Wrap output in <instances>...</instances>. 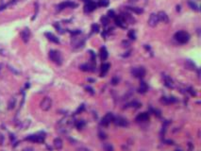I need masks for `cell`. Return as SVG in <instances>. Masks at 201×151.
<instances>
[{"instance_id": "83f0119b", "label": "cell", "mask_w": 201, "mask_h": 151, "mask_svg": "<svg viewBox=\"0 0 201 151\" xmlns=\"http://www.w3.org/2000/svg\"><path fill=\"white\" fill-rule=\"evenodd\" d=\"M103 149H104V151H114L112 144H109V143L104 144V146H103Z\"/></svg>"}, {"instance_id": "f546056e", "label": "cell", "mask_w": 201, "mask_h": 151, "mask_svg": "<svg viewBox=\"0 0 201 151\" xmlns=\"http://www.w3.org/2000/svg\"><path fill=\"white\" fill-rule=\"evenodd\" d=\"M110 3V0H99L98 1V6L100 7H107Z\"/></svg>"}, {"instance_id": "e575fe53", "label": "cell", "mask_w": 201, "mask_h": 151, "mask_svg": "<svg viewBox=\"0 0 201 151\" xmlns=\"http://www.w3.org/2000/svg\"><path fill=\"white\" fill-rule=\"evenodd\" d=\"M129 105H131V107H133V108H140V106H141V104L139 103V102H137V101L131 102V103L129 104Z\"/></svg>"}, {"instance_id": "4dcf8cb0", "label": "cell", "mask_w": 201, "mask_h": 151, "mask_svg": "<svg viewBox=\"0 0 201 151\" xmlns=\"http://www.w3.org/2000/svg\"><path fill=\"white\" fill-rule=\"evenodd\" d=\"M101 23H102L103 26H104V27H106V26L109 24V17H108V16H102V17H101Z\"/></svg>"}, {"instance_id": "1f68e13d", "label": "cell", "mask_w": 201, "mask_h": 151, "mask_svg": "<svg viewBox=\"0 0 201 151\" xmlns=\"http://www.w3.org/2000/svg\"><path fill=\"white\" fill-rule=\"evenodd\" d=\"M15 98L12 97L11 100H9V110H11V109H13L14 108V106H15Z\"/></svg>"}, {"instance_id": "ab89813d", "label": "cell", "mask_w": 201, "mask_h": 151, "mask_svg": "<svg viewBox=\"0 0 201 151\" xmlns=\"http://www.w3.org/2000/svg\"><path fill=\"white\" fill-rule=\"evenodd\" d=\"M83 110H84V105H81V106H80V107H79V109H77V113H79V111L81 112Z\"/></svg>"}, {"instance_id": "b9f144b4", "label": "cell", "mask_w": 201, "mask_h": 151, "mask_svg": "<svg viewBox=\"0 0 201 151\" xmlns=\"http://www.w3.org/2000/svg\"><path fill=\"white\" fill-rule=\"evenodd\" d=\"M194 91V90L192 89V88H190V93H191V95H196V92H193Z\"/></svg>"}, {"instance_id": "9a60e30c", "label": "cell", "mask_w": 201, "mask_h": 151, "mask_svg": "<svg viewBox=\"0 0 201 151\" xmlns=\"http://www.w3.org/2000/svg\"><path fill=\"white\" fill-rule=\"evenodd\" d=\"M157 15H158L159 21H161V22H163V23H168V22H169L168 15L165 13L164 11H160Z\"/></svg>"}, {"instance_id": "f6af8a7d", "label": "cell", "mask_w": 201, "mask_h": 151, "mask_svg": "<svg viewBox=\"0 0 201 151\" xmlns=\"http://www.w3.org/2000/svg\"><path fill=\"white\" fill-rule=\"evenodd\" d=\"M0 67H1V65H0Z\"/></svg>"}, {"instance_id": "3957f363", "label": "cell", "mask_w": 201, "mask_h": 151, "mask_svg": "<svg viewBox=\"0 0 201 151\" xmlns=\"http://www.w3.org/2000/svg\"><path fill=\"white\" fill-rule=\"evenodd\" d=\"M131 74L135 78H144L145 76V69L144 67H134L131 69Z\"/></svg>"}, {"instance_id": "d6986e66", "label": "cell", "mask_w": 201, "mask_h": 151, "mask_svg": "<svg viewBox=\"0 0 201 151\" xmlns=\"http://www.w3.org/2000/svg\"><path fill=\"white\" fill-rule=\"evenodd\" d=\"M148 87H147V84L145 83V81H142L140 83V86H139V89H138V92L140 94H145L147 92Z\"/></svg>"}, {"instance_id": "ba28073f", "label": "cell", "mask_w": 201, "mask_h": 151, "mask_svg": "<svg viewBox=\"0 0 201 151\" xmlns=\"http://www.w3.org/2000/svg\"><path fill=\"white\" fill-rule=\"evenodd\" d=\"M26 140L31 141V142L35 143H43L44 141V136H42L40 134H33V135H30L26 138Z\"/></svg>"}, {"instance_id": "6da1fadb", "label": "cell", "mask_w": 201, "mask_h": 151, "mask_svg": "<svg viewBox=\"0 0 201 151\" xmlns=\"http://www.w3.org/2000/svg\"><path fill=\"white\" fill-rule=\"evenodd\" d=\"M174 38H175V40H176L177 42H179V44H186L190 40V35L186 31L179 30L175 34Z\"/></svg>"}, {"instance_id": "4fadbf2b", "label": "cell", "mask_w": 201, "mask_h": 151, "mask_svg": "<svg viewBox=\"0 0 201 151\" xmlns=\"http://www.w3.org/2000/svg\"><path fill=\"white\" fill-rule=\"evenodd\" d=\"M21 38L24 43H28L30 41V30H28V28H24L21 32Z\"/></svg>"}, {"instance_id": "836d02e7", "label": "cell", "mask_w": 201, "mask_h": 151, "mask_svg": "<svg viewBox=\"0 0 201 151\" xmlns=\"http://www.w3.org/2000/svg\"><path fill=\"white\" fill-rule=\"evenodd\" d=\"M90 54H91V60H92V62L95 64V53L93 52V51L91 50Z\"/></svg>"}, {"instance_id": "4316f807", "label": "cell", "mask_w": 201, "mask_h": 151, "mask_svg": "<svg viewBox=\"0 0 201 151\" xmlns=\"http://www.w3.org/2000/svg\"><path fill=\"white\" fill-rule=\"evenodd\" d=\"M75 125H76V128H77V130H82V128L86 126V123L83 120H79V121L76 122V124Z\"/></svg>"}, {"instance_id": "60d3db41", "label": "cell", "mask_w": 201, "mask_h": 151, "mask_svg": "<svg viewBox=\"0 0 201 151\" xmlns=\"http://www.w3.org/2000/svg\"><path fill=\"white\" fill-rule=\"evenodd\" d=\"M86 90H87V91H88L89 93H91V94H92V95L95 94V92H93V90L92 88H91V87H86Z\"/></svg>"}, {"instance_id": "484cf974", "label": "cell", "mask_w": 201, "mask_h": 151, "mask_svg": "<svg viewBox=\"0 0 201 151\" xmlns=\"http://www.w3.org/2000/svg\"><path fill=\"white\" fill-rule=\"evenodd\" d=\"M185 66H186V68H188L189 70H194V69L196 68V64H194V63L192 62V60H186Z\"/></svg>"}, {"instance_id": "ac0fdd59", "label": "cell", "mask_w": 201, "mask_h": 151, "mask_svg": "<svg viewBox=\"0 0 201 151\" xmlns=\"http://www.w3.org/2000/svg\"><path fill=\"white\" fill-rule=\"evenodd\" d=\"M163 80H164V84H165L166 87H168V88H173L174 87V82H173V80L171 79L170 77L163 76Z\"/></svg>"}, {"instance_id": "ffe728a7", "label": "cell", "mask_w": 201, "mask_h": 151, "mask_svg": "<svg viewBox=\"0 0 201 151\" xmlns=\"http://www.w3.org/2000/svg\"><path fill=\"white\" fill-rule=\"evenodd\" d=\"M108 56H109L108 51H107L105 46H103L101 49H100V58H101L102 60H106L108 59Z\"/></svg>"}, {"instance_id": "f1b7e54d", "label": "cell", "mask_w": 201, "mask_h": 151, "mask_svg": "<svg viewBox=\"0 0 201 151\" xmlns=\"http://www.w3.org/2000/svg\"><path fill=\"white\" fill-rule=\"evenodd\" d=\"M128 38L130 40H136V33H135V30H130L128 31Z\"/></svg>"}, {"instance_id": "8fae6325", "label": "cell", "mask_w": 201, "mask_h": 151, "mask_svg": "<svg viewBox=\"0 0 201 151\" xmlns=\"http://www.w3.org/2000/svg\"><path fill=\"white\" fill-rule=\"evenodd\" d=\"M136 122L138 123H144V122H147L149 120V113L148 112H142V113H139L137 116H136Z\"/></svg>"}, {"instance_id": "7a4b0ae2", "label": "cell", "mask_w": 201, "mask_h": 151, "mask_svg": "<svg viewBox=\"0 0 201 151\" xmlns=\"http://www.w3.org/2000/svg\"><path fill=\"white\" fill-rule=\"evenodd\" d=\"M49 58L53 62H55L58 65H61L63 63V57L61 53L57 50H50L49 51Z\"/></svg>"}, {"instance_id": "7402d4cb", "label": "cell", "mask_w": 201, "mask_h": 151, "mask_svg": "<svg viewBox=\"0 0 201 151\" xmlns=\"http://www.w3.org/2000/svg\"><path fill=\"white\" fill-rule=\"evenodd\" d=\"M84 44V40H79L77 39V38H74V40H72V44L75 47H81L83 46Z\"/></svg>"}, {"instance_id": "8992f818", "label": "cell", "mask_w": 201, "mask_h": 151, "mask_svg": "<svg viewBox=\"0 0 201 151\" xmlns=\"http://www.w3.org/2000/svg\"><path fill=\"white\" fill-rule=\"evenodd\" d=\"M113 123L115 124V126H118V127H128V121L126 119V118L124 117H114V119H113Z\"/></svg>"}, {"instance_id": "30bf717a", "label": "cell", "mask_w": 201, "mask_h": 151, "mask_svg": "<svg viewBox=\"0 0 201 151\" xmlns=\"http://www.w3.org/2000/svg\"><path fill=\"white\" fill-rule=\"evenodd\" d=\"M77 4L75 2H71V1H66V2H63L58 6V11H63L65 8H76Z\"/></svg>"}, {"instance_id": "5b68a950", "label": "cell", "mask_w": 201, "mask_h": 151, "mask_svg": "<svg viewBox=\"0 0 201 151\" xmlns=\"http://www.w3.org/2000/svg\"><path fill=\"white\" fill-rule=\"evenodd\" d=\"M113 119H114V116H113V114L112 113V112H108L104 117L102 118V120H101V126L103 127H107V126H109L110 123L111 122L113 121Z\"/></svg>"}, {"instance_id": "cb8c5ba5", "label": "cell", "mask_w": 201, "mask_h": 151, "mask_svg": "<svg viewBox=\"0 0 201 151\" xmlns=\"http://www.w3.org/2000/svg\"><path fill=\"white\" fill-rule=\"evenodd\" d=\"M161 101L165 104H170V103H175V102H177V99L173 97V96H171V97H163Z\"/></svg>"}, {"instance_id": "8d00e7d4", "label": "cell", "mask_w": 201, "mask_h": 151, "mask_svg": "<svg viewBox=\"0 0 201 151\" xmlns=\"http://www.w3.org/2000/svg\"><path fill=\"white\" fill-rule=\"evenodd\" d=\"M115 13H114V11H112V9H111V11H108V17H112V18H114L115 17Z\"/></svg>"}, {"instance_id": "d590c367", "label": "cell", "mask_w": 201, "mask_h": 151, "mask_svg": "<svg viewBox=\"0 0 201 151\" xmlns=\"http://www.w3.org/2000/svg\"><path fill=\"white\" fill-rule=\"evenodd\" d=\"M118 82H119V79H118L117 77H114V78H112V85H117Z\"/></svg>"}, {"instance_id": "7bdbcfd3", "label": "cell", "mask_w": 201, "mask_h": 151, "mask_svg": "<svg viewBox=\"0 0 201 151\" xmlns=\"http://www.w3.org/2000/svg\"><path fill=\"white\" fill-rule=\"evenodd\" d=\"M130 2H136V1H138V0H129Z\"/></svg>"}, {"instance_id": "e0dca14e", "label": "cell", "mask_w": 201, "mask_h": 151, "mask_svg": "<svg viewBox=\"0 0 201 151\" xmlns=\"http://www.w3.org/2000/svg\"><path fill=\"white\" fill-rule=\"evenodd\" d=\"M53 144H54V147H55V148L58 149V150H61V148H63V140H61V138H56V139L54 140Z\"/></svg>"}, {"instance_id": "d6a6232c", "label": "cell", "mask_w": 201, "mask_h": 151, "mask_svg": "<svg viewBox=\"0 0 201 151\" xmlns=\"http://www.w3.org/2000/svg\"><path fill=\"white\" fill-rule=\"evenodd\" d=\"M92 32H93V33H97V32H99V26L97 24H93L92 26Z\"/></svg>"}, {"instance_id": "277c9868", "label": "cell", "mask_w": 201, "mask_h": 151, "mask_svg": "<svg viewBox=\"0 0 201 151\" xmlns=\"http://www.w3.org/2000/svg\"><path fill=\"white\" fill-rule=\"evenodd\" d=\"M51 106H52V100H51L50 97H44L43 100L41 101V103H40L41 109L43 111H44L50 110Z\"/></svg>"}, {"instance_id": "ee69618b", "label": "cell", "mask_w": 201, "mask_h": 151, "mask_svg": "<svg viewBox=\"0 0 201 151\" xmlns=\"http://www.w3.org/2000/svg\"><path fill=\"white\" fill-rule=\"evenodd\" d=\"M176 151H181V150H179V149H177V150H176Z\"/></svg>"}, {"instance_id": "2e32d148", "label": "cell", "mask_w": 201, "mask_h": 151, "mask_svg": "<svg viewBox=\"0 0 201 151\" xmlns=\"http://www.w3.org/2000/svg\"><path fill=\"white\" fill-rule=\"evenodd\" d=\"M82 71H88V72H92L95 71V64H82L79 67Z\"/></svg>"}, {"instance_id": "52a82bcc", "label": "cell", "mask_w": 201, "mask_h": 151, "mask_svg": "<svg viewBox=\"0 0 201 151\" xmlns=\"http://www.w3.org/2000/svg\"><path fill=\"white\" fill-rule=\"evenodd\" d=\"M97 5L92 0H86L85 1V6H84V11L85 12H91L95 11L96 9Z\"/></svg>"}, {"instance_id": "44dd1931", "label": "cell", "mask_w": 201, "mask_h": 151, "mask_svg": "<svg viewBox=\"0 0 201 151\" xmlns=\"http://www.w3.org/2000/svg\"><path fill=\"white\" fill-rule=\"evenodd\" d=\"M109 68H110V63H103L101 65V74H100V76L105 77V75L109 71Z\"/></svg>"}, {"instance_id": "d4e9b609", "label": "cell", "mask_w": 201, "mask_h": 151, "mask_svg": "<svg viewBox=\"0 0 201 151\" xmlns=\"http://www.w3.org/2000/svg\"><path fill=\"white\" fill-rule=\"evenodd\" d=\"M188 5H189V7L192 9H194V11H199V7H198V5H197L196 2H194V1H192V0H190V1H188Z\"/></svg>"}, {"instance_id": "603a6c76", "label": "cell", "mask_w": 201, "mask_h": 151, "mask_svg": "<svg viewBox=\"0 0 201 151\" xmlns=\"http://www.w3.org/2000/svg\"><path fill=\"white\" fill-rule=\"evenodd\" d=\"M126 9L132 11V12H135V13H137V14H140V13H143V12H144V9H143L142 8H138V7H126Z\"/></svg>"}, {"instance_id": "5bb4252c", "label": "cell", "mask_w": 201, "mask_h": 151, "mask_svg": "<svg viewBox=\"0 0 201 151\" xmlns=\"http://www.w3.org/2000/svg\"><path fill=\"white\" fill-rule=\"evenodd\" d=\"M44 35H45V37L47 38L48 41L52 42V43H54V44H59L60 43L59 38H57L53 33H51V32H46Z\"/></svg>"}, {"instance_id": "7c38bea8", "label": "cell", "mask_w": 201, "mask_h": 151, "mask_svg": "<svg viewBox=\"0 0 201 151\" xmlns=\"http://www.w3.org/2000/svg\"><path fill=\"white\" fill-rule=\"evenodd\" d=\"M147 23H148V25L150 26V27H152V28L156 27V26L158 25V23H159L158 15H157L156 13H152V14H150Z\"/></svg>"}, {"instance_id": "74e56055", "label": "cell", "mask_w": 201, "mask_h": 151, "mask_svg": "<svg viewBox=\"0 0 201 151\" xmlns=\"http://www.w3.org/2000/svg\"><path fill=\"white\" fill-rule=\"evenodd\" d=\"M71 32V34L72 35H79L81 33V30H74V31H70Z\"/></svg>"}, {"instance_id": "f35d334b", "label": "cell", "mask_w": 201, "mask_h": 151, "mask_svg": "<svg viewBox=\"0 0 201 151\" xmlns=\"http://www.w3.org/2000/svg\"><path fill=\"white\" fill-rule=\"evenodd\" d=\"M99 138H100V139H106V138H107L106 137V134L101 131V132H99Z\"/></svg>"}, {"instance_id": "9c48e42d", "label": "cell", "mask_w": 201, "mask_h": 151, "mask_svg": "<svg viewBox=\"0 0 201 151\" xmlns=\"http://www.w3.org/2000/svg\"><path fill=\"white\" fill-rule=\"evenodd\" d=\"M114 22H115V24L120 28H127V24H126L127 22H126V20L122 15H116L114 17Z\"/></svg>"}]
</instances>
